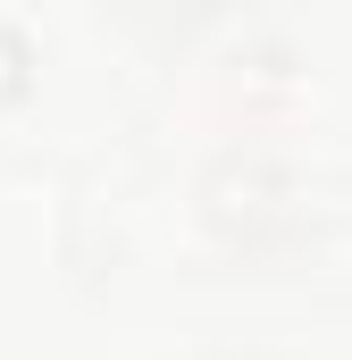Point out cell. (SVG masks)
<instances>
[{
  "mask_svg": "<svg viewBox=\"0 0 352 360\" xmlns=\"http://www.w3.org/2000/svg\"><path fill=\"white\" fill-rule=\"evenodd\" d=\"M25 68H34V51H25V34L17 25H0V101L25 84Z\"/></svg>",
  "mask_w": 352,
  "mask_h": 360,
  "instance_id": "1",
  "label": "cell"
}]
</instances>
